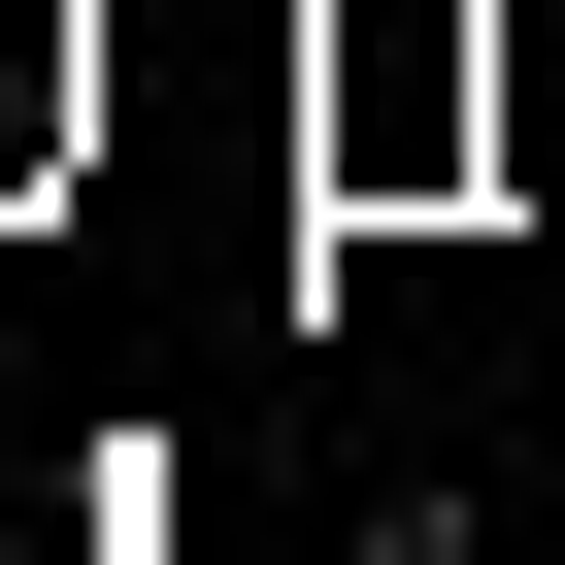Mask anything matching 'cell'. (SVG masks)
Masks as SVG:
<instances>
[]
</instances>
